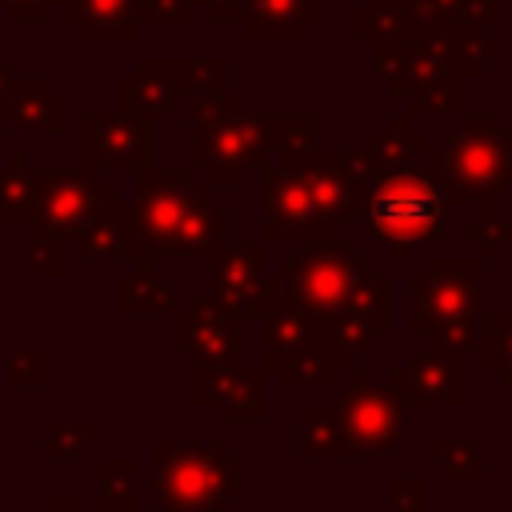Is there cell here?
I'll return each instance as SVG.
<instances>
[{
  "instance_id": "obj_4",
  "label": "cell",
  "mask_w": 512,
  "mask_h": 512,
  "mask_svg": "<svg viewBox=\"0 0 512 512\" xmlns=\"http://www.w3.org/2000/svg\"><path fill=\"white\" fill-rule=\"evenodd\" d=\"M428 176L448 200L500 196L512 180V132H504L496 116L468 120L464 132H452L448 144L428 156Z\"/></svg>"
},
{
  "instance_id": "obj_19",
  "label": "cell",
  "mask_w": 512,
  "mask_h": 512,
  "mask_svg": "<svg viewBox=\"0 0 512 512\" xmlns=\"http://www.w3.org/2000/svg\"><path fill=\"white\" fill-rule=\"evenodd\" d=\"M232 424H260L264 420V368L240 364L228 388V400L220 404Z\"/></svg>"
},
{
  "instance_id": "obj_17",
  "label": "cell",
  "mask_w": 512,
  "mask_h": 512,
  "mask_svg": "<svg viewBox=\"0 0 512 512\" xmlns=\"http://www.w3.org/2000/svg\"><path fill=\"white\" fill-rule=\"evenodd\" d=\"M40 184H44V172L28 168L24 152H12V164L0 172V220L28 224L40 204Z\"/></svg>"
},
{
  "instance_id": "obj_15",
  "label": "cell",
  "mask_w": 512,
  "mask_h": 512,
  "mask_svg": "<svg viewBox=\"0 0 512 512\" xmlns=\"http://www.w3.org/2000/svg\"><path fill=\"white\" fill-rule=\"evenodd\" d=\"M220 248H228V208L216 204L208 196V188L196 192L176 240H172V252L176 256H192V260H212Z\"/></svg>"
},
{
  "instance_id": "obj_26",
  "label": "cell",
  "mask_w": 512,
  "mask_h": 512,
  "mask_svg": "<svg viewBox=\"0 0 512 512\" xmlns=\"http://www.w3.org/2000/svg\"><path fill=\"white\" fill-rule=\"evenodd\" d=\"M388 500L396 512H428V480L420 476H396L388 484Z\"/></svg>"
},
{
  "instance_id": "obj_1",
  "label": "cell",
  "mask_w": 512,
  "mask_h": 512,
  "mask_svg": "<svg viewBox=\"0 0 512 512\" xmlns=\"http://www.w3.org/2000/svg\"><path fill=\"white\" fill-rule=\"evenodd\" d=\"M152 496L160 512H224L248 488V464L212 444H152Z\"/></svg>"
},
{
  "instance_id": "obj_13",
  "label": "cell",
  "mask_w": 512,
  "mask_h": 512,
  "mask_svg": "<svg viewBox=\"0 0 512 512\" xmlns=\"http://www.w3.org/2000/svg\"><path fill=\"white\" fill-rule=\"evenodd\" d=\"M392 392L404 404H460L464 400V356L456 352H420L388 372Z\"/></svg>"
},
{
  "instance_id": "obj_25",
  "label": "cell",
  "mask_w": 512,
  "mask_h": 512,
  "mask_svg": "<svg viewBox=\"0 0 512 512\" xmlns=\"http://www.w3.org/2000/svg\"><path fill=\"white\" fill-rule=\"evenodd\" d=\"M4 380H8V388H44V380H48V360H44V352H40V348H20V352H12L8 364H4Z\"/></svg>"
},
{
  "instance_id": "obj_14",
  "label": "cell",
  "mask_w": 512,
  "mask_h": 512,
  "mask_svg": "<svg viewBox=\"0 0 512 512\" xmlns=\"http://www.w3.org/2000/svg\"><path fill=\"white\" fill-rule=\"evenodd\" d=\"M260 320H264V368L268 372H284L316 340L312 316L296 300L284 296L280 276H268V304H264Z\"/></svg>"
},
{
  "instance_id": "obj_5",
  "label": "cell",
  "mask_w": 512,
  "mask_h": 512,
  "mask_svg": "<svg viewBox=\"0 0 512 512\" xmlns=\"http://www.w3.org/2000/svg\"><path fill=\"white\" fill-rule=\"evenodd\" d=\"M332 412L340 460L388 456L408 432V404L392 392V384H376L372 368H352V384L340 388Z\"/></svg>"
},
{
  "instance_id": "obj_27",
  "label": "cell",
  "mask_w": 512,
  "mask_h": 512,
  "mask_svg": "<svg viewBox=\"0 0 512 512\" xmlns=\"http://www.w3.org/2000/svg\"><path fill=\"white\" fill-rule=\"evenodd\" d=\"M444 472L448 476H456V480H476L480 472H484V464H480V452H476V444L472 440H460V444H448V452H444Z\"/></svg>"
},
{
  "instance_id": "obj_16",
  "label": "cell",
  "mask_w": 512,
  "mask_h": 512,
  "mask_svg": "<svg viewBox=\"0 0 512 512\" xmlns=\"http://www.w3.org/2000/svg\"><path fill=\"white\" fill-rule=\"evenodd\" d=\"M172 304H176L172 280H160L152 268L136 264V272H124L116 280V312L120 316H164V312H172Z\"/></svg>"
},
{
  "instance_id": "obj_10",
  "label": "cell",
  "mask_w": 512,
  "mask_h": 512,
  "mask_svg": "<svg viewBox=\"0 0 512 512\" xmlns=\"http://www.w3.org/2000/svg\"><path fill=\"white\" fill-rule=\"evenodd\" d=\"M104 192L96 172L88 168H72V172H44V184H40V204H36V216L44 228H52L56 236L64 240H80L88 232V224L96 220L100 204H104Z\"/></svg>"
},
{
  "instance_id": "obj_11",
  "label": "cell",
  "mask_w": 512,
  "mask_h": 512,
  "mask_svg": "<svg viewBox=\"0 0 512 512\" xmlns=\"http://www.w3.org/2000/svg\"><path fill=\"white\" fill-rule=\"evenodd\" d=\"M208 288L240 316H260L268 304V276H264V240H248L236 248H220L208 260Z\"/></svg>"
},
{
  "instance_id": "obj_29",
  "label": "cell",
  "mask_w": 512,
  "mask_h": 512,
  "mask_svg": "<svg viewBox=\"0 0 512 512\" xmlns=\"http://www.w3.org/2000/svg\"><path fill=\"white\" fill-rule=\"evenodd\" d=\"M444 452H448V444H444V440H432V444L424 448V456H428V460H444Z\"/></svg>"
},
{
  "instance_id": "obj_28",
  "label": "cell",
  "mask_w": 512,
  "mask_h": 512,
  "mask_svg": "<svg viewBox=\"0 0 512 512\" xmlns=\"http://www.w3.org/2000/svg\"><path fill=\"white\" fill-rule=\"evenodd\" d=\"M40 512H84V500L76 492H48Z\"/></svg>"
},
{
  "instance_id": "obj_24",
  "label": "cell",
  "mask_w": 512,
  "mask_h": 512,
  "mask_svg": "<svg viewBox=\"0 0 512 512\" xmlns=\"http://www.w3.org/2000/svg\"><path fill=\"white\" fill-rule=\"evenodd\" d=\"M24 236H28V268L36 276H48V280L64 276V236L44 228L40 220H28Z\"/></svg>"
},
{
  "instance_id": "obj_6",
  "label": "cell",
  "mask_w": 512,
  "mask_h": 512,
  "mask_svg": "<svg viewBox=\"0 0 512 512\" xmlns=\"http://www.w3.org/2000/svg\"><path fill=\"white\" fill-rule=\"evenodd\" d=\"M368 268H372V260H364L352 240L332 236V240L308 244L300 256H284L280 284H284V296L296 300L312 316L316 336H324L328 324L336 320V312L344 308L348 292L356 288V280Z\"/></svg>"
},
{
  "instance_id": "obj_3",
  "label": "cell",
  "mask_w": 512,
  "mask_h": 512,
  "mask_svg": "<svg viewBox=\"0 0 512 512\" xmlns=\"http://www.w3.org/2000/svg\"><path fill=\"white\" fill-rule=\"evenodd\" d=\"M364 220L388 244L392 260H408L416 244L448 236V196L432 176L392 168L368 188Z\"/></svg>"
},
{
  "instance_id": "obj_8",
  "label": "cell",
  "mask_w": 512,
  "mask_h": 512,
  "mask_svg": "<svg viewBox=\"0 0 512 512\" xmlns=\"http://www.w3.org/2000/svg\"><path fill=\"white\" fill-rule=\"evenodd\" d=\"M332 236H336V220L320 208L316 188L300 160L264 172V244L268 240L320 244Z\"/></svg>"
},
{
  "instance_id": "obj_23",
  "label": "cell",
  "mask_w": 512,
  "mask_h": 512,
  "mask_svg": "<svg viewBox=\"0 0 512 512\" xmlns=\"http://www.w3.org/2000/svg\"><path fill=\"white\" fill-rule=\"evenodd\" d=\"M100 440L96 420H56L44 436V460H80L92 444Z\"/></svg>"
},
{
  "instance_id": "obj_7",
  "label": "cell",
  "mask_w": 512,
  "mask_h": 512,
  "mask_svg": "<svg viewBox=\"0 0 512 512\" xmlns=\"http://www.w3.org/2000/svg\"><path fill=\"white\" fill-rule=\"evenodd\" d=\"M136 204L124 208V228H128V256L140 268H152L160 252H172V240L196 200V184H188V172L176 168H140L136 184Z\"/></svg>"
},
{
  "instance_id": "obj_9",
  "label": "cell",
  "mask_w": 512,
  "mask_h": 512,
  "mask_svg": "<svg viewBox=\"0 0 512 512\" xmlns=\"http://www.w3.org/2000/svg\"><path fill=\"white\" fill-rule=\"evenodd\" d=\"M244 320L220 296H196L172 320V344L188 352L192 368H240L244 364Z\"/></svg>"
},
{
  "instance_id": "obj_12",
  "label": "cell",
  "mask_w": 512,
  "mask_h": 512,
  "mask_svg": "<svg viewBox=\"0 0 512 512\" xmlns=\"http://www.w3.org/2000/svg\"><path fill=\"white\" fill-rule=\"evenodd\" d=\"M152 136L140 116H84V164L88 172L104 168H148Z\"/></svg>"
},
{
  "instance_id": "obj_18",
  "label": "cell",
  "mask_w": 512,
  "mask_h": 512,
  "mask_svg": "<svg viewBox=\"0 0 512 512\" xmlns=\"http://www.w3.org/2000/svg\"><path fill=\"white\" fill-rule=\"evenodd\" d=\"M80 256H84V260H120V256H128L124 204H120L116 188L104 192V204H100L96 220H92L88 232L80 236Z\"/></svg>"
},
{
  "instance_id": "obj_22",
  "label": "cell",
  "mask_w": 512,
  "mask_h": 512,
  "mask_svg": "<svg viewBox=\"0 0 512 512\" xmlns=\"http://www.w3.org/2000/svg\"><path fill=\"white\" fill-rule=\"evenodd\" d=\"M476 340H480V364L512 388V316L508 312L484 316Z\"/></svg>"
},
{
  "instance_id": "obj_21",
  "label": "cell",
  "mask_w": 512,
  "mask_h": 512,
  "mask_svg": "<svg viewBox=\"0 0 512 512\" xmlns=\"http://www.w3.org/2000/svg\"><path fill=\"white\" fill-rule=\"evenodd\" d=\"M296 444H300V460L336 456V412H332V404H304L300 408Z\"/></svg>"
},
{
  "instance_id": "obj_20",
  "label": "cell",
  "mask_w": 512,
  "mask_h": 512,
  "mask_svg": "<svg viewBox=\"0 0 512 512\" xmlns=\"http://www.w3.org/2000/svg\"><path fill=\"white\" fill-rule=\"evenodd\" d=\"M96 472H100V512H136L132 480L140 464L132 456H104Z\"/></svg>"
},
{
  "instance_id": "obj_2",
  "label": "cell",
  "mask_w": 512,
  "mask_h": 512,
  "mask_svg": "<svg viewBox=\"0 0 512 512\" xmlns=\"http://www.w3.org/2000/svg\"><path fill=\"white\" fill-rule=\"evenodd\" d=\"M412 336H424L436 352L464 356L480 336V260H432L408 284Z\"/></svg>"
}]
</instances>
